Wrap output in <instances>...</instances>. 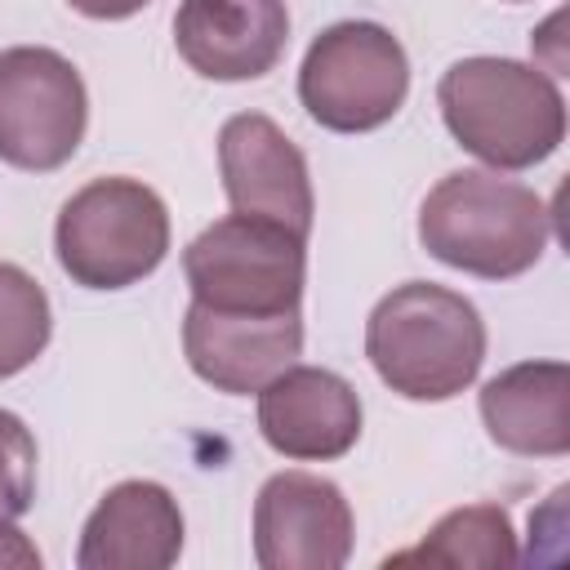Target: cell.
<instances>
[{
    "label": "cell",
    "mask_w": 570,
    "mask_h": 570,
    "mask_svg": "<svg viewBox=\"0 0 570 570\" xmlns=\"http://www.w3.org/2000/svg\"><path fill=\"white\" fill-rule=\"evenodd\" d=\"M89 125V94L71 58L45 45L0 49V160L27 174L62 169Z\"/></svg>",
    "instance_id": "52a82bcc"
},
{
    "label": "cell",
    "mask_w": 570,
    "mask_h": 570,
    "mask_svg": "<svg viewBox=\"0 0 570 570\" xmlns=\"http://www.w3.org/2000/svg\"><path fill=\"white\" fill-rule=\"evenodd\" d=\"M552 236V214L534 187L499 169L445 174L419 209V245L468 276L512 281L530 272Z\"/></svg>",
    "instance_id": "3957f363"
},
{
    "label": "cell",
    "mask_w": 570,
    "mask_h": 570,
    "mask_svg": "<svg viewBox=\"0 0 570 570\" xmlns=\"http://www.w3.org/2000/svg\"><path fill=\"white\" fill-rule=\"evenodd\" d=\"M183 352L200 383L227 396H249L298 361L303 316L298 307L276 316H236L191 303L183 316Z\"/></svg>",
    "instance_id": "7c38bea8"
},
{
    "label": "cell",
    "mask_w": 570,
    "mask_h": 570,
    "mask_svg": "<svg viewBox=\"0 0 570 570\" xmlns=\"http://www.w3.org/2000/svg\"><path fill=\"white\" fill-rule=\"evenodd\" d=\"M183 552V508L160 481H120L85 517L80 570H165Z\"/></svg>",
    "instance_id": "4fadbf2b"
},
{
    "label": "cell",
    "mask_w": 570,
    "mask_h": 570,
    "mask_svg": "<svg viewBox=\"0 0 570 570\" xmlns=\"http://www.w3.org/2000/svg\"><path fill=\"white\" fill-rule=\"evenodd\" d=\"M517 530L508 508L499 503H468L445 512L410 552H396L387 561H436V566H512Z\"/></svg>",
    "instance_id": "9a60e30c"
},
{
    "label": "cell",
    "mask_w": 570,
    "mask_h": 570,
    "mask_svg": "<svg viewBox=\"0 0 570 570\" xmlns=\"http://www.w3.org/2000/svg\"><path fill=\"white\" fill-rule=\"evenodd\" d=\"M258 432L298 463L343 459L361 436V396L325 365H285L258 387Z\"/></svg>",
    "instance_id": "30bf717a"
},
{
    "label": "cell",
    "mask_w": 570,
    "mask_h": 570,
    "mask_svg": "<svg viewBox=\"0 0 570 570\" xmlns=\"http://www.w3.org/2000/svg\"><path fill=\"white\" fill-rule=\"evenodd\" d=\"M53 312L45 285L18 263H0V379L22 374L49 347Z\"/></svg>",
    "instance_id": "2e32d148"
},
{
    "label": "cell",
    "mask_w": 570,
    "mask_h": 570,
    "mask_svg": "<svg viewBox=\"0 0 570 570\" xmlns=\"http://www.w3.org/2000/svg\"><path fill=\"white\" fill-rule=\"evenodd\" d=\"M508 4H517V0H508Z\"/></svg>",
    "instance_id": "ffe728a7"
},
{
    "label": "cell",
    "mask_w": 570,
    "mask_h": 570,
    "mask_svg": "<svg viewBox=\"0 0 570 570\" xmlns=\"http://www.w3.org/2000/svg\"><path fill=\"white\" fill-rule=\"evenodd\" d=\"M365 356L396 396L450 401L481 374L485 321L459 289L405 281L374 303L365 321Z\"/></svg>",
    "instance_id": "7a4b0ae2"
},
{
    "label": "cell",
    "mask_w": 570,
    "mask_h": 570,
    "mask_svg": "<svg viewBox=\"0 0 570 570\" xmlns=\"http://www.w3.org/2000/svg\"><path fill=\"white\" fill-rule=\"evenodd\" d=\"M218 174L232 214L272 218L298 236L312 232L316 196L307 156L263 111H240L218 129Z\"/></svg>",
    "instance_id": "9c48e42d"
},
{
    "label": "cell",
    "mask_w": 570,
    "mask_h": 570,
    "mask_svg": "<svg viewBox=\"0 0 570 570\" xmlns=\"http://www.w3.org/2000/svg\"><path fill=\"white\" fill-rule=\"evenodd\" d=\"M58 267L85 289H129L169 254V209L142 178H94L71 191L53 223Z\"/></svg>",
    "instance_id": "277c9868"
},
{
    "label": "cell",
    "mask_w": 570,
    "mask_h": 570,
    "mask_svg": "<svg viewBox=\"0 0 570 570\" xmlns=\"http://www.w3.org/2000/svg\"><path fill=\"white\" fill-rule=\"evenodd\" d=\"M410 94V58L401 40L370 18L325 27L298 67V102L321 129L370 134L387 125Z\"/></svg>",
    "instance_id": "8992f818"
},
{
    "label": "cell",
    "mask_w": 570,
    "mask_h": 570,
    "mask_svg": "<svg viewBox=\"0 0 570 570\" xmlns=\"http://www.w3.org/2000/svg\"><path fill=\"white\" fill-rule=\"evenodd\" d=\"M481 423L490 441L525 459L570 454V365L566 361H521L485 379Z\"/></svg>",
    "instance_id": "5bb4252c"
},
{
    "label": "cell",
    "mask_w": 570,
    "mask_h": 570,
    "mask_svg": "<svg viewBox=\"0 0 570 570\" xmlns=\"http://www.w3.org/2000/svg\"><path fill=\"white\" fill-rule=\"evenodd\" d=\"M436 107L450 138L503 174L543 165L566 138L557 80L517 58L476 53L450 62L436 80Z\"/></svg>",
    "instance_id": "6da1fadb"
},
{
    "label": "cell",
    "mask_w": 570,
    "mask_h": 570,
    "mask_svg": "<svg viewBox=\"0 0 570 570\" xmlns=\"http://www.w3.org/2000/svg\"><path fill=\"white\" fill-rule=\"evenodd\" d=\"M289 45L285 0H183L174 49L205 80H258Z\"/></svg>",
    "instance_id": "8fae6325"
},
{
    "label": "cell",
    "mask_w": 570,
    "mask_h": 570,
    "mask_svg": "<svg viewBox=\"0 0 570 570\" xmlns=\"http://www.w3.org/2000/svg\"><path fill=\"white\" fill-rule=\"evenodd\" d=\"M352 508L330 476L276 472L254 499V561L263 570H338L352 557Z\"/></svg>",
    "instance_id": "ba28073f"
},
{
    "label": "cell",
    "mask_w": 570,
    "mask_h": 570,
    "mask_svg": "<svg viewBox=\"0 0 570 570\" xmlns=\"http://www.w3.org/2000/svg\"><path fill=\"white\" fill-rule=\"evenodd\" d=\"M0 570H40L36 543L13 521H0Z\"/></svg>",
    "instance_id": "ac0fdd59"
},
{
    "label": "cell",
    "mask_w": 570,
    "mask_h": 570,
    "mask_svg": "<svg viewBox=\"0 0 570 570\" xmlns=\"http://www.w3.org/2000/svg\"><path fill=\"white\" fill-rule=\"evenodd\" d=\"M76 13H85V18H98V22H120V18H134L142 4H151V0H67Z\"/></svg>",
    "instance_id": "d6986e66"
},
{
    "label": "cell",
    "mask_w": 570,
    "mask_h": 570,
    "mask_svg": "<svg viewBox=\"0 0 570 570\" xmlns=\"http://www.w3.org/2000/svg\"><path fill=\"white\" fill-rule=\"evenodd\" d=\"M183 276L191 303L209 312H294L307 285V236L272 218L227 214L183 249Z\"/></svg>",
    "instance_id": "5b68a950"
},
{
    "label": "cell",
    "mask_w": 570,
    "mask_h": 570,
    "mask_svg": "<svg viewBox=\"0 0 570 570\" xmlns=\"http://www.w3.org/2000/svg\"><path fill=\"white\" fill-rule=\"evenodd\" d=\"M31 503H36V436L13 410H0V521L22 517Z\"/></svg>",
    "instance_id": "e0dca14e"
}]
</instances>
